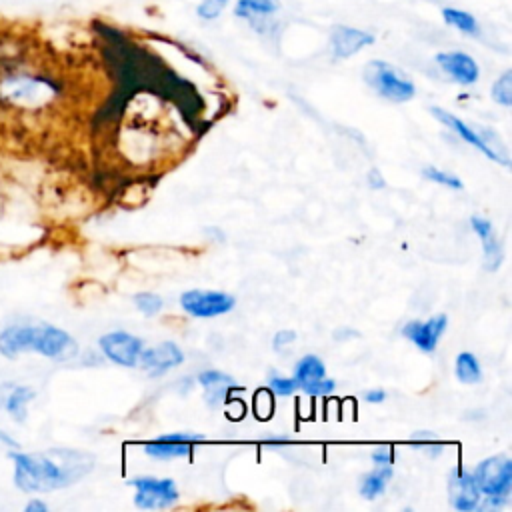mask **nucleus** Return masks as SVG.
Masks as SVG:
<instances>
[{
    "label": "nucleus",
    "mask_w": 512,
    "mask_h": 512,
    "mask_svg": "<svg viewBox=\"0 0 512 512\" xmlns=\"http://www.w3.org/2000/svg\"><path fill=\"white\" fill-rule=\"evenodd\" d=\"M14 466V484L26 494L52 492L76 484L94 468V458L72 448H50L42 452L10 454Z\"/></svg>",
    "instance_id": "nucleus-1"
},
{
    "label": "nucleus",
    "mask_w": 512,
    "mask_h": 512,
    "mask_svg": "<svg viewBox=\"0 0 512 512\" xmlns=\"http://www.w3.org/2000/svg\"><path fill=\"white\" fill-rule=\"evenodd\" d=\"M36 352L50 360H70L78 354L76 340L52 324H8L0 330V354L16 358Z\"/></svg>",
    "instance_id": "nucleus-2"
},
{
    "label": "nucleus",
    "mask_w": 512,
    "mask_h": 512,
    "mask_svg": "<svg viewBox=\"0 0 512 512\" xmlns=\"http://www.w3.org/2000/svg\"><path fill=\"white\" fill-rule=\"evenodd\" d=\"M56 94V86L34 74H8L0 80V98L18 106H40Z\"/></svg>",
    "instance_id": "nucleus-3"
},
{
    "label": "nucleus",
    "mask_w": 512,
    "mask_h": 512,
    "mask_svg": "<svg viewBox=\"0 0 512 512\" xmlns=\"http://www.w3.org/2000/svg\"><path fill=\"white\" fill-rule=\"evenodd\" d=\"M364 80L382 98L392 102H408L416 94L414 82L402 70L382 60L368 62V66L364 68Z\"/></svg>",
    "instance_id": "nucleus-4"
},
{
    "label": "nucleus",
    "mask_w": 512,
    "mask_h": 512,
    "mask_svg": "<svg viewBox=\"0 0 512 512\" xmlns=\"http://www.w3.org/2000/svg\"><path fill=\"white\" fill-rule=\"evenodd\" d=\"M430 112H432L444 126H448L450 130H454L462 140H466L468 144H472L474 148H478L480 152H484L490 160H494V162H498V164H502V166H510L508 152H506L504 144L500 142V138H498L492 130L480 128V132H478V130H474L472 126H468L464 120H460L458 116H454V114H450V112H446V110H442V108H438V106H432Z\"/></svg>",
    "instance_id": "nucleus-5"
},
{
    "label": "nucleus",
    "mask_w": 512,
    "mask_h": 512,
    "mask_svg": "<svg viewBox=\"0 0 512 512\" xmlns=\"http://www.w3.org/2000/svg\"><path fill=\"white\" fill-rule=\"evenodd\" d=\"M472 476L480 494L484 496L508 498L512 492V460L504 454L482 460Z\"/></svg>",
    "instance_id": "nucleus-6"
},
{
    "label": "nucleus",
    "mask_w": 512,
    "mask_h": 512,
    "mask_svg": "<svg viewBox=\"0 0 512 512\" xmlns=\"http://www.w3.org/2000/svg\"><path fill=\"white\" fill-rule=\"evenodd\" d=\"M130 484L136 488L134 504L142 510L168 508L178 500V488L172 478L138 476V478H132Z\"/></svg>",
    "instance_id": "nucleus-7"
},
{
    "label": "nucleus",
    "mask_w": 512,
    "mask_h": 512,
    "mask_svg": "<svg viewBox=\"0 0 512 512\" xmlns=\"http://www.w3.org/2000/svg\"><path fill=\"white\" fill-rule=\"evenodd\" d=\"M182 308L196 318H212L226 314L234 308V296L216 290H186L180 296Z\"/></svg>",
    "instance_id": "nucleus-8"
},
{
    "label": "nucleus",
    "mask_w": 512,
    "mask_h": 512,
    "mask_svg": "<svg viewBox=\"0 0 512 512\" xmlns=\"http://www.w3.org/2000/svg\"><path fill=\"white\" fill-rule=\"evenodd\" d=\"M98 344H100L102 354L110 362L126 366V368L138 366V356H140V352L144 348V342L138 336L122 332V330L108 332V334L100 336Z\"/></svg>",
    "instance_id": "nucleus-9"
},
{
    "label": "nucleus",
    "mask_w": 512,
    "mask_h": 512,
    "mask_svg": "<svg viewBox=\"0 0 512 512\" xmlns=\"http://www.w3.org/2000/svg\"><path fill=\"white\" fill-rule=\"evenodd\" d=\"M448 328V316L446 314H436L432 318H428L426 322L420 320H410L404 324L402 334L416 344L422 352H434L444 330Z\"/></svg>",
    "instance_id": "nucleus-10"
},
{
    "label": "nucleus",
    "mask_w": 512,
    "mask_h": 512,
    "mask_svg": "<svg viewBox=\"0 0 512 512\" xmlns=\"http://www.w3.org/2000/svg\"><path fill=\"white\" fill-rule=\"evenodd\" d=\"M204 436L196 432H172V434H162L152 442L144 444V452L152 458H178V456H188L192 452L194 442H202Z\"/></svg>",
    "instance_id": "nucleus-11"
},
{
    "label": "nucleus",
    "mask_w": 512,
    "mask_h": 512,
    "mask_svg": "<svg viewBox=\"0 0 512 512\" xmlns=\"http://www.w3.org/2000/svg\"><path fill=\"white\" fill-rule=\"evenodd\" d=\"M448 498L450 504L460 512H470L480 504V490L474 482V476L460 466L448 474Z\"/></svg>",
    "instance_id": "nucleus-12"
},
{
    "label": "nucleus",
    "mask_w": 512,
    "mask_h": 512,
    "mask_svg": "<svg viewBox=\"0 0 512 512\" xmlns=\"http://www.w3.org/2000/svg\"><path fill=\"white\" fill-rule=\"evenodd\" d=\"M182 362L184 352L174 342H160L152 348H142L138 356V366H142L150 376H160Z\"/></svg>",
    "instance_id": "nucleus-13"
},
{
    "label": "nucleus",
    "mask_w": 512,
    "mask_h": 512,
    "mask_svg": "<svg viewBox=\"0 0 512 512\" xmlns=\"http://www.w3.org/2000/svg\"><path fill=\"white\" fill-rule=\"evenodd\" d=\"M434 60L458 84L470 86L480 76V68H478L476 60L470 54H466V52H460V50L438 52Z\"/></svg>",
    "instance_id": "nucleus-14"
},
{
    "label": "nucleus",
    "mask_w": 512,
    "mask_h": 512,
    "mask_svg": "<svg viewBox=\"0 0 512 512\" xmlns=\"http://www.w3.org/2000/svg\"><path fill=\"white\" fill-rule=\"evenodd\" d=\"M374 42V34L338 24L330 34V50L336 58H350L352 54L360 52L362 48L370 46Z\"/></svg>",
    "instance_id": "nucleus-15"
},
{
    "label": "nucleus",
    "mask_w": 512,
    "mask_h": 512,
    "mask_svg": "<svg viewBox=\"0 0 512 512\" xmlns=\"http://www.w3.org/2000/svg\"><path fill=\"white\" fill-rule=\"evenodd\" d=\"M470 226L472 230L478 234L480 242H482V250H484V268L488 272H496L504 260V252H502V244L490 224V220L482 218V216H472L470 218Z\"/></svg>",
    "instance_id": "nucleus-16"
},
{
    "label": "nucleus",
    "mask_w": 512,
    "mask_h": 512,
    "mask_svg": "<svg viewBox=\"0 0 512 512\" xmlns=\"http://www.w3.org/2000/svg\"><path fill=\"white\" fill-rule=\"evenodd\" d=\"M198 382L206 392V402L216 408L224 402L228 390L236 386V380L230 374H224L220 370H204L198 374Z\"/></svg>",
    "instance_id": "nucleus-17"
},
{
    "label": "nucleus",
    "mask_w": 512,
    "mask_h": 512,
    "mask_svg": "<svg viewBox=\"0 0 512 512\" xmlns=\"http://www.w3.org/2000/svg\"><path fill=\"white\" fill-rule=\"evenodd\" d=\"M36 392L34 388L26 386V384H14L10 386V390L4 394L2 398V406L4 410L16 420V422H22L28 414V406L30 402L34 400Z\"/></svg>",
    "instance_id": "nucleus-18"
},
{
    "label": "nucleus",
    "mask_w": 512,
    "mask_h": 512,
    "mask_svg": "<svg viewBox=\"0 0 512 512\" xmlns=\"http://www.w3.org/2000/svg\"><path fill=\"white\" fill-rule=\"evenodd\" d=\"M324 376H326L324 362L314 354L302 356L294 366V380H296V386H300L302 390L308 388L312 382L324 378Z\"/></svg>",
    "instance_id": "nucleus-19"
},
{
    "label": "nucleus",
    "mask_w": 512,
    "mask_h": 512,
    "mask_svg": "<svg viewBox=\"0 0 512 512\" xmlns=\"http://www.w3.org/2000/svg\"><path fill=\"white\" fill-rule=\"evenodd\" d=\"M280 8L278 0H238L234 14L250 22H262Z\"/></svg>",
    "instance_id": "nucleus-20"
},
{
    "label": "nucleus",
    "mask_w": 512,
    "mask_h": 512,
    "mask_svg": "<svg viewBox=\"0 0 512 512\" xmlns=\"http://www.w3.org/2000/svg\"><path fill=\"white\" fill-rule=\"evenodd\" d=\"M442 18L448 26L456 28L462 34H468V36H478L480 34V24L470 12L446 6V8H442Z\"/></svg>",
    "instance_id": "nucleus-21"
},
{
    "label": "nucleus",
    "mask_w": 512,
    "mask_h": 512,
    "mask_svg": "<svg viewBox=\"0 0 512 512\" xmlns=\"http://www.w3.org/2000/svg\"><path fill=\"white\" fill-rule=\"evenodd\" d=\"M392 478V466H376L374 472L362 476L360 494L368 500L380 496L386 490V482Z\"/></svg>",
    "instance_id": "nucleus-22"
},
{
    "label": "nucleus",
    "mask_w": 512,
    "mask_h": 512,
    "mask_svg": "<svg viewBox=\"0 0 512 512\" xmlns=\"http://www.w3.org/2000/svg\"><path fill=\"white\" fill-rule=\"evenodd\" d=\"M456 378L462 384H476L482 380V370H480V362L472 352H460L456 356V366H454Z\"/></svg>",
    "instance_id": "nucleus-23"
},
{
    "label": "nucleus",
    "mask_w": 512,
    "mask_h": 512,
    "mask_svg": "<svg viewBox=\"0 0 512 512\" xmlns=\"http://www.w3.org/2000/svg\"><path fill=\"white\" fill-rule=\"evenodd\" d=\"M492 98L500 106H512V70L500 74V78L492 84Z\"/></svg>",
    "instance_id": "nucleus-24"
},
{
    "label": "nucleus",
    "mask_w": 512,
    "mask_h": 512,
    "mask_svg": "<svg viewBox=\"0 0 512 512\" xmlns=\"http://www.w3.org/2000/svg\"><path fill=\"white\" fill-rule=\"evenodd\" d=\"M422 176L428 178V180H432V182H438V184H442V186H448V188H452V190H462V186H464L458 176H454V174H450V172H444V170H440V168H436V166H426V168L422 170Z\"/></svg>",
    "instance_id": "nucleus-25"
},
{
    "label": "nucleus",
    "mask_w": 512,
    "mask_h": 512,
    "mask_svg": "<svg viewBox=\"0 0 512 512\" xmlns=\"http://www.w3.org/2000/svg\"><path fill=\"white\" fill-rule=\"evenodd\" d=\"M134 304H136V308L142 312V314H146V316H154V314H158L160 310H162V298L158 296V294H152V292H138L136 296H134Z\"/></svg>",
    "instance_id": "nucleus-26"
},
{
    "label": "nucleus",
    "mask_w": 512,
    "mask_h": 512,
    "mask_svg": "<svg viewBox=\"0 0 512 512\" xmlns=\"http://www.w3.org/2000/svg\"><path fill=\"white\" fill-rule=\"evenodd\" d=\"M226 4H228V0H200L196 6V14L202 20H214L222 14Z\"/></svg>",
    "instance_id": "nucleus-27"
},
{
    "label": "nucleus",
    "mask_w": 512,
    "mask_h": 512,
    "mask_svg": "<svg viewBox=\"0 0 512 512\" xmlns=\"http://www.w3.org/2000/svg\"><path fill=\"white\" fill-rule=\"evenodd\" d=\"M296 380L294 378H282V376H272L270 378V390L276 392L278 396H290L296 390Z\"/></svg>",
    "instance_id": "nucleus-28"
},
{
    "label": "nucleus",
    "mask_w": 512,
    "mask_h": 512,
    "mask_svg": "<svg viewBox=\"0 0 512 512\" xmlns=\"http://www.w3.org/2000/svg\"><path fill=\"white\" fill-rule=\"evenodd\" d=\"M334 388H336L334 380H330V378L324 376V378L312 382L308 388H304V392L310 394V396H328V394L334 392Z\"/></svg>",
    "instance_id": "nucleus-29"
},
{
    "label": "nucleus",
    "mask_w": 512,
    "mask_h": 512,
    "mask_svg": "<svg viewBox=\"0 0 512 512\" xmlns=\"http://www.w3.org/2000/svg\"><path fill=\"white\" fill-rule=\"evenodd\" d=\"M370 458H372L374 466H392V462H394V454H392V450L386 448V446H378V448L372 452Z\"/></svg>",
    "instance_id": "nucleus-30"
},
{
    "label": "nucleus",
    "mask_w": 512,
    "mask_h": 512,
    "mask_svg": "<svg viewBox=\"0 0 512 512\" xmlns=\"http://www.w3.org/2000/svg\"><path fill=\"white\" fill-rule=\"evenodd\" d=\"M294 340H296V332H294V330H280V332L274 336L272 346H274L276 350H282L286 344H290V342H294Z\"/></svg>",
    "instance_id": "nucleus-31"
},
{
    "label": "nucleus",
    "mask_w": 512,
    "mask_h": 512,
    "mask_svg": "<svg viewBox=\"0 0 512 512\" xmlns=\"http://www.w3.org/2000/svg\"><path fill=\"white\" fill-rule=\"evenodd\" d=\"M368 186H370L372 190H380V188H384V186H386L384 178L380 176V172H378L376 168H372V170L368 172Z\"/></svg>",
    "instance_id": "nucleus-32"
},
{
    "label": "nucleus",
    "mask_w": 512,
    "mask_h": 512,
    "mask_svg": "<svg viewBox=\"0 0 512 512\" xmlns=\"http://www.w3.org/2000/svg\"><path fill=\"white\" fill-rule=\"evenodd\" d=\"M26 512H48V504L40 498H30L28 504L24 506Z\"/></svg>",
    "instance_id": "nucleus-33"
},
{
    "label": "nucleus",
    "mask_w": 512,
    "mask_h": 512,
    "mask_svg": "<svg viewBox=\"0 0 512 512\" xmlns=\"http://www.w3.org/2000/svg\"><path fill=\"white\" fill-rule=\"evenodd\" d=\"M364 398H366L368 402H372V404H380V402L386 400V392H384L382 388H374V390H368V392L364 394Z\"/></svg>",
    "instance_id": "nucleus-34"
},
{
    "label": "nucleus",
    "mask_w": 512,
    "mask_h": 512,
    "mask_svg": "<svg viewBox=\"0 0 512 512\" xmlns=\"http://www.w3.org/2000/svg\"><path fill=\"white\" fill-rule=\"evenodd\" d=\"M0 442H2L4 446H8V448H18V442H16L8 432H4L2 428H0Z\"/></svg>",
    "instance_id": "nucleus-35"
}]
</instances>
